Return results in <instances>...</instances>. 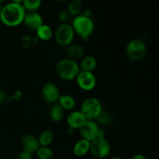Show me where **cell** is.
I'll use <instances>...</instances> for the list:
<instances>
[{
  "label": "cell",
  "mask_w": 159,
  "mask_h": 159,
  "mask_svg": "<svg viewBox=\"0 0 159 159\" xmlns=\"http://www.w3.org/2000/svg\"><path fill=\"white\" fill-rule=\"evenodd\" d=\"M26 13L22 2H11L2 7L0 20L6 26L15 27L23 23Z\"/></svg>",
  "instance_id": "obj_1"
},
{
  "label": "cell",
  "mask_w": 159,
  "mask_h": 159,
  "mask_svg": "<svg viewBox=\"0 0 159 159\" xmlns=\"http://www.w3.org/2000/svg\"><path fill=\"white\" fill-rule=\"evenodd\" d=\"M56 71L60 78L66 81L75 79L81 71L79 64L75 60L66 57L59 61L56 65Z\"/></svg>",
  "instance_id": "obj_2"
},
{
  "label": "cell",
  "mask_w": 159,
  "mask_h": 159,
  "mask_svg": "<svg viewBox=\"0 0 159 159\" xmlns=\"http://www.w3.org/2000/svg\"><path fill=\"white\" fill-rule=\"evenodd\" d=\"M75 34L80 36L83 40H87L94 31L95 25L91 17L78 15L74 18L71 24Z\"/></svg>",
  "instance_id": "obj_3"
},
{
  "label": "cell",
  "mask_w": 159,
  "mask_h": 159,
  "mask_svg": "<svg viewBox=\"0 0 159 159\" xmlns=\"http://www.w3.org/2000/svg\"><path fill=\"white\" fill-rule=\"evenodd\" d=\"M80 111L88 120H95L102 111L100 101L96 97H88L82 101Z\"/></svg>",
  "instance_id": "obj_4"
},
{
  "label": "cell",
  "mask_w": 159,
  "mask_h": 159,
  "mask_svg": "<svg viewBox=\"0 0 159 159\" xmlns=\"http://www.w3.org/2000/svg\"><path fill=\"white\" fill-rule=\"evenodd\" d=\"M147 53V46L141 39L130 40L126 46V54L130 60L138 61L144 58Z\"/></svg>",
  "instance_id": "obj_5"
},
{
  "label": "cell",
  "mask_w": 159,
  "mask_h": 159,
  "mask_svg": "<svg viewBox=\"0 0 159 159\" xmlns=\"http://www.w3.org/2000/svg\"><path fill=\"white\" fill-rule=\"evenodd\" d=\"M75 32L71 25L63 23L59 25L54 33L57 43L62 47H68L71 44L75 38Z\"/></svg>",
  "instance_id": "obj_6"
},
{
  "label": "cell",
  "mask_w": 159,
  "mask_h": 159,
  "mask_svg": "<svg viewBox=\"0 0 159 159\" xmlns=\"http://www.w3.org/2000/svg\"><path fill=\"white\" fill-rule=\"evenodd\" d=\"M110 151H111V146L110 142L105 138H96L90 142L89 152L96 158H106L110 153Z\"/></svg>",
  "instance_id": "obj_7"
},
{
  "label": "cell",
  "mask_w": 159,
  "mask_h": 159,
  "mask_svg": "<svg viewBox=\"0 0 159 159\" xmlns=\"http://www.w3.org/2000/svg\"><path fill=\"white\" fill-rule=\"evenodd\" d=\"M61 96L58 87L52 82L44 84L41 89V97L47 103L54 104L58 101Z\"/></svg>",
  "instance_id": "obj_8"
},
{
  "label": "cell",
  "mask_w": 159,
  "mask_h": 159,
  "mask_svg": "<svg viewBox=\"0 0 159 159\" xmlns=\"http://www.w3.org/2000/svg\"><path fill=\"white\" fill-rule=\"evenodd\" d=\"M78 86L84 91H91L96 85V78L93 72L81 71L76 77Z\"/></svg>",
  "instance_id": "obj_9"
},
{
  "label": "cell",
  "mask_w": 159,
  "mask_h": 159,
  "mask_svg": "<svg viewBox=\"0 0 159 159\" xmlns=\"http://www.w3.org/2000/svg\"><path fill=\"white\" fill-rule=\"evenodd\" d=\"M99 129V127L96 121L87 120L83 125L79 128V133L82 136V138L91 142L93 140L97 138Z\"/></svg>",
  "instance_id": "obj_10"
},
{
  "label": "cell",
  "mask_w": 159,
  "mask_h": 159,
  "mask_svg": "<svg viewBox=\"0 0 159 159\" xmlns=\"http://www.w3.org/2000/svg\"><path fill=\"white\" fill-rule=\"evenodd\" d=\"M23 23L28 29L37 31L43 24V17L37 12H26Z\"/></svg>",
  "instance_id": "obj_11"
},
{
  "label": "cell",
  "mask_w": 159,
  "mask_h": 159,
  "mask_svg": "<svg viewBox=\"0 0 159 159\" xmlns=\"http://www.w3.org/2000/svg\"><path fill=\"white\" fill-rule=\"evenodd\" d=\"M21 146L23 148V150L30 152L32 154L34 152H37L39 148L40 147L38 138H37L34 135L30 134H25L22 138Z\"/></svg>",
  "instance_id": "obj_12"
},
{
  "label": "cell",
  "mask_w": 159,
  "mask_h": 159,
  "mask_svg": "<svg viewBox=\"0 0 159 159\" xmlns=\"http://www.w3.org/2000/svg\"><path fill=\"white\" fill-rule=\"evenodd\" d=\"M86 120V118L80 110H75L71 112L67 116V124L68 127L72 130L79 129Z\"/></svg>",
  "instance_id": "obj_13"
},
{
  "label": "cell",
  "mask_w": 159,
  "mask_h": 159,
  "mask_svg": "<svg viewBox=\"0 0 159 159\" xmlns=\"http://www.w3.org/2000/svg\"><path fill=\"white\" fill-rule=\"evenodd\" d=\"M48 114L53 122H59L65 116V110L58 103L51 104L48 108Z\"/></svg>",
  "instance_id": "obj_14"
},
{
  "label": "cell",
  "mask_w": 159,
  "mask_h": 159,
  "mask_svg": "<svg viewBox=\"0 0 159 159\" xmlns=\"http://www.w3.org/2000/svg\"><path fill=\"white\" fill-rule=\"evenodd\" d=\"M65 54L68 56V58L75 61V59L83 57L85 51H84V48L81 45L76 44V43H71L69 46L66 47Z\"/></svg>",
  "instance_id": "obj_15"
},
{
  "label": "cell",
  "mask_w": 159,
  "mask_h": 159,
  "mask_svg": "<svg viewBox=\"0 0 159 159\" xmlns=\"http://www.w3.org/2000/svg\"><path fill=\"white\" fill-rule=\"evenodd\" d=\"M89 149L90 141L82 138L75 144L74 147H73V152L76 156L82 157L89 152Z\"/></svg>",
  "instance_id": "obj_16"
},
{
  "label": "cell",
  "mask_w": 159,
  "mask_h": 159,
  "mask_svg": "<svg viewBox=\"0 0 159 159\" xmlns=\"http://www.w3.org/2000/svg\"><path fill=\"white\" fill-rule=\"evenodd\" d=\"M97 66V61L96 57L93 56H85L83 57V58L79 64V68L81 71H90L93 72L95 70V68Z\"/></svg>",
  "instance_id": "obj_17"
},
{
  "label": "cell",
  "mask_w": 159,
  "mask_h": 159,
  "mask_svg": "<svg viewBox=\"0 0 159 159\" xmlns=\"http://www.w3.org/2000/svg\"><path fill=\"white\" fill-rule=\"evenodd\" d=\"M37 37L43 41H48L51 40L54 35L52 28L48 24H43L37 31Z\"/></svg>",
  "instance_id": "obj_18"
},
{
  "label": "cell",
  "mask_w": 159,
  "mask_h": 159,
  "mask_svg": "<svg viewBox=\"0 0 159 159\" xmlns=\"http://www.w3.org/2000/svg\"><path fill=\"white\" fill-rule=\"evenodd\" d=\"M58 104L65 110H71L75 108L76 105L75 99L73 96L68 94L61 95L58 99Z\"/></svg>",
  "instance_id": "obj_19"
},
{
  "label": "cell",
  "mask_w": 159,
  "mask_h": 159,
  "mask_svg": "<svg viewBox=\"0 0 159 159\" xmlns=\"http://www.w3.org/2000/svg\"><path fill=\"white\" fill-rule=\"evenodd\" d=\"M54 134L51 130H46L42 132L38 138L39 144L42 147H48L53 142Z\"/></svg>",
  "instance_id": "obj_20"
},
{
  "label": "cell",
  "mask_w": 159,
  "mask_h": 159,
  "mask_svg": "<svg viewBox=\"0 0 159 159\" xmlns=\"http://www.w3.org/2000/svg\"><path fill=\"white\" fill-rule=\"evenodd\" d=\"M23 6L26 12H37L41 6L40 0H24L22 2Z\"/></svg>",
  "instance_id": "obj_21"
},
{
  "label": "cell",
  "mask_w": 159,
  "mask_h": 159,
  "mask_svg": "<svg viewBox=\"0 0 159 159\" xmlns=\"http://www.w3.org/2000/svg\"><path fill=\"white\" fill-rule=\"evenodd\" d=\"M36 153H37V158L39 159H52L54 157L53 151L49 147L40 146Z\"/></svg>",
  "instance_id": "obj_22"
},
{
  "label": "cell",
  "mask_w": 159,
  "mask_h": 159,
  "mask_svg": "<svg viewBox=\"0 0 159 159\" xmlns=\"http://www.w3.org/2000/svg\"><path fill=\"white\" fill-rule=\"evenodd\" d=\"M95 120H96V124H99V125L108 126L111 124L112 118L108 112L102 110L100 113V114L97 116V118Z\"/></svg>",
  "instance_id": "obj_23"
},
{
  "label": "cell",
  "mask_w": 159,
  "mask_h": 159,
  "mask_svg": "<svg viewBox=\"0 0 159 159\" xmlns=\"http://www.w3.org/2000/svg\"><path fill=\"white\" fill-rule=\"evenodd\" d=\"M82 1L80 0H75L71 2L68 6V12L71 13V15H77L81 10V5Z\"/></svg>",
  "instance_id": "obj_24"
},
{
  "label": "cell",
  "mask_w": 159,
  "mask_h": 159,
  "mask_svg": "<svg viewBox=\"0 0 159 159\" xmlns=\"http://www.w3.org/2000/svg\"><path fill=\"white\" fill-rule=\"evenodd\" d=\"M22 46L24 48H29L32 43H34V39L31 37L30 34H25L22 37L21 39Z\"/></svg>",
  "instance_id": "obj_25"
},
{
  "label": "cell",
  "mask_w": 159,
  "mask_h": 159,
  "mask_svg": "<svg viewBox=\"0 0 159 159\" xmlns=\"http://www.w3.org/2000/svg\"><path fill=\"white\" fill-rule=\"evenodd\" d=\"M33 155L32 153L30 152H28L26 151L23 150L19 155V158L18 159H32Z\"/></svg>",
  "instance_id": "obj_26"
},
{
  "label": "cell",
  "mask_w": 159,
  "mask_h": 159,
  "mask_svg": "<svg viewBox=\"0 0 159 159\" xmlns=\"http://www.w3.org/2000/svg\"><path fill=\"white\" fill-rule=\"evenodd\" d=\"M130 159H149L148 157H146L144 155L142 154H137V155H133Z\"/></svg>",
  "instance_id": "obj_27"
},
{
  "label": "cell",
  "mask_w": 159,
  "mask_h": 159,
  "mask_svg": "<svg viewBox=\"0 0 159 159\" xmlns=\"http://www.w3.org/2000/svg\"><path fill=\"white\" fill-rule=\"evenodd\" d=\"M60 16V20H65L67 18H68V12H67L66 11H65V10L62 11V12L60 13V16Z\"/></svg>",
  "instance_id": "obj_28"
},
{
  "label": "cell",
  "mask_w": 159,
  "mask_h": 159,
  "mask_svg": "<svg viewBox=\"0 0 159 159\" xmlns=\"http://www.w3.org/2000/svg\"><path fill=\"white\" fill-rule=\"evenodd\" d=\"M5 99H6V95H5L4 92L0 89V103H2L5 100Z\"/></svg>",
  "instance_id": "obj_29"
},
{
  "label": "cell",
  "mask_w": 159,
  "mask_h": 159,
  "mask_svg": "<svg viewBox=\"0 0 159 159\" xmlns=\"http://www.w3.org/2000/svg\"><path fill=\"white\" fill-rule=\"evenodd\" d=\"M111 159H124V158H121V157L120 156H116V157H113V158H112Z\"/></svg>",
  "instance_id": "obj_30"
},
{
  "label": "cell",
  "mask_w": 159,
  "mask_h": 159,
  "mask_svg": "<svg viewBox=\"0 0 159 159\" xmlns=\"http://www.w3.org/2000/svg\"><path fill=\"white\" fill-rule=\"evenodd\" d=\"M2 6L1 5V3H0V14H1V10H2Z\"/></svg>",
  "instance_id": "obj_31"
}]
</instances>
